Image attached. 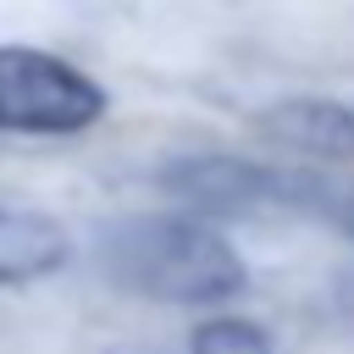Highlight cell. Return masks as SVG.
<instances>
[{"mask_svg": "<svg viewBox=\"0 0 354 354\" xmlns=\"http://www.w3.org/2000/svg\"><path fill=\"white\" fill-rule=\"evenodd\" d=\"M66 254H72V238H66V227H61L55 216L0 205V288L39 282V277H50Z\"/></svg>", "mask_w": 354, "mask_h": 354, "instance_id": "3957f363", "label": "cell"}, {"mask_svg": "<svg viewBox=\"0 0 354 354\" xmlns=\"http://www.w3.org/2000/svg\"><path fill=\"white\" fill-rule=\"evenodd\" d=\"M105 277L127 293L166 304H210L243 288L238 249L194 216H133L100 243Z\"/></svg>", "mask_w": 354, "mask_h": 354, "instance_id": "6da1fadb", "label": "cell"}, {"mask_svg": "<svg viewBox=\"0 0 354 354\" xmlns=\"http://www.w3.org/2000/svg\"><path fill=\"white\" fill-rule=\"evenodd\" d=\"M343 216H348V227H354V194H348V205H343Z\"/></svg>", "mask_w": 354, "mask_h": 354, "instance_id": "8992f818", "label": "cell"}, {"mask_svg": "<svg viewBox=\"0 0 354 354\" xmlns=\"http://www.w3.org/2000/svg\"><path fill=\"white\" fill-rule=\"evenodd\" d=\"M266 133L288 149H310L321 160H343L354 155V111L337 100H288L277 111H266Z\"/></svg>", "mask_w": 354, "mask_h": 354, "instance_id": "277c9868", "label": "cell"}, {"mask_svg": "<svg viewBox=\"0 0 354 354\" xmlns=\"http://www.w3.org/2000/svg\"><path fill=\"white\" fill-rule=\"evenodd\" d=\"M105 116V88L72 61L0 44V133H83Z\"/></svg>", "mask_w": 354, "mask_h": 354, "instance_id": "7a4b0ae2", "label": "cell"}, {"mask_svg": "<svg viewBox=\"0 0 354 354\" xmlns=\"http://www.w3.org/2000/svg\"><path fill=\"white\" fill-rule=\"evenodd\" d=\"M188 354H271V343H266V332L254 321L221 315V321H205L194 332V348Z\"/></svg>", "mask_w": 354, "mask_h": 354, "instance_id": "5b68a950", "label": "cell"}]
</instances>
